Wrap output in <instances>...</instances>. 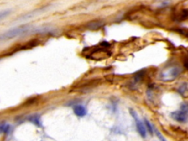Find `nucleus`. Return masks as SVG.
<instances>
[{
    "mask_svg": "<svg viewBox=\"0 0 188 141\" xmlns=\"http://www.w3.org/2000/svg\"><path fill=\"white\" fill-rule=\"evenodd\" d=\"M181 72V69L179 66H169V67L164 68L160 72L159 78L162 82H172L178 77Z\"/></svg>",
    "mask_w": 188,
    "mask_h": 141,
    "instance_id": "f257e3e1",
    "label": "nucleus"
},
{
    "mask_svg": "<svg viewBox=\"0 0 188 141\" xmlns=\"http://www.w3.org/2000/svg\"><path fill=\"white\" fill-rule=\"evenodd\" d=\"M33 29V28L30 26H21L18 27H16L12 29H10L7 32H5V33L2 34L0 35V40H5L8 39H11L17 36L24 35V34L27 33V32Z\"/></svg>",
    "mask_w": 188,
    "mask_h": 141,
    "instance_id": "f03ea898",
    "label": "nucleus"
},
{
    "mask_svg": "<svg viewBox=\"0 0 188 141\" xmlns=\"http://www.w3.org/2000/svg\"><path fill=\"white\" fill-rule=\"evenodd\" d=\"M131 114L132 116H133L134 121H135V123H136V127L137 129H138V133L140 134V135L142 137V138H145L146 137V127L144 124V123L141 121L140 119H139L138 115L137 114V112L134 110H131Z\"/></svg>",
    "mask_w": 188,
    "mask_h": 141,
    "instance_id": "7ed1b4c3",
    "label": "nucleus"
},
{
    "mask_svg": "<svg viewBox=\"0 0 188 141\" xmlns=\"http://www.w3.org/2000/svg\"><path fill=\"white\" fill-rule=\"evenodd\" d=\"M172 118L174 120L176 121L177 122L179 123H185L187 122L188 120V114L186 113L185 111L181 110L180 109V110L179 111H175V112H173L171 114Z\"/></svg>",
    "mask_w": 188,
    "mask_h": 141,
    "instance_id": "20e7f679",
    "label": "nucleus"
},
{
    "mask_svg": "<svg viewBox=\"0 0 188 141\" xmlns=\"http://www.w3.org/2000/svg\"><path fill=\"white\" fill-rule=\"evenodd\" d=\"M74 112L79 117H83L87 114V110L82 105H75L74 107Z\"/></svg>",
    "mask_w": 188,
    "mask_h": 141,
    "instance_id": "39448f33",
    "label": "nucleus"
},
{
    "mask_svg": "<svg viewBox=\"0 0 188 141\" xmlns=\"http://www.w3.org/2000/svg\"><path fill=\"white\" fill-rule=\"evenodd\" d=\"M102 26V21H91V22L87 24V27L90 29H93V30H95V29H99Z\"/></svg>",
    "mask_w": 188,
    "mask_h": 141,
    "instance_id": "423d86ee",
    "label": "nucleus"
},
{
    "mask_svg": "<svg viewBox=\"0 0 188 141\" xmlns=\"http://www.w3.org/2000/svg\"><path fill=\"white\" fill-rule=\"evenodd\" d=\"M29 121H30L31 122H33L34 124L39 126V127L41 125V121H40V116L38 115H33L29 117Z\"/></svg>",
    "mask_w": 188,
    "mask_h": 141,
    "instance_id": "0eeeda50",
    "label": "nucleus"
},
{
    "mask_svg": "<svg viewBox=\"0 0 188 141\" xmlns=\"http://www.w3.org/2000/svg\"><path fill=\"white\" fill-rule=\"evenodd\" d=\"M187 87H188V85L186 82L183 83V84H181L180 86H179V89H178V92L180 94H181V95H184L186 92H187Z\"/></svg>",
    "mask_w": 188,
    "mask_h": 141,
    "instance_id": "6e6552de",
    "label": "nucleus"
},
{
    "mask_svg": "<svg viewBox=\"0 0 188 141\" xmlns=\"http://www.w3.org/2000/svg\"><path fill=\"white\" fill-rule=\"evenodd\" d=\"M170 0H162L160 3L157 5V7L159 8H164V7H167L170 4Z\"/></svg>",
    "mask_w": 188,
    "mask_h": 141,
    "instance_id": "1a4fd4ad",
    "label": "nucleus"
},
{
    "mask_svg": "<svg viewBox=\"0 0 188 141\" xmlns=\"http://www.w3.org/2000/svg\"><path fill=\"white\" fill-rule=\"evenodd\" d=\"M145 123H146L147 129H148L149 133H150L151 134H153V133H154V127H152V126H151V123L149 122V121L147 120V119H145Z\"/></svg>",
    "mask_w": 188,
    "mask_h": 141,
    "instance_id": "9d476101",
    "label": "nucleus"
},
{
    "mask_svg": "<svg viewBox=\"0 0 188 141\" xmlns=\"http://www.w3.org/2000/svg\"><path fill=\"white\" fill-rule=\"evenodd\" d=\"M10 129V126L5 123H3V124H0V132H8Z\"/></svg>",
    "mask_w": 188,
    "mask_h": 141,
    "instance_id": "9b49d317",
    "label": "nucleus"
},
{
    "mask_svg": "<svg viewBox=\"0 0 188 141\" xmlns=\"http://www.w3.org/2000/svg\"><path fill=\"white\" fill-rule=\"evenodd\" d=\"M10 13V10H3V11L0 12V20H2L3 18H5V17L8 16Z\"/></svg>",
    "mask_w": 188,
    "mask_h": 141,
    "instance_id": "f8f14e48",
    "label": "nucleus"
},
{
    "mask_svg": "<svg viewBox=\"0 0 188 141\" xmlns=\"http://www.w3.org/2000/svg\"><path fill=\"white\" fill-rule=\"evenodd\" d=\"M154 132H155L156 134H157V138H159L160 140H161V141H166V140H165V139H164L163 135H162V134L161 133H160V132L159 131H158V130L157 129H156V128H154Z\"/></svg>",
    "mask_w": 188,
    "mask_h": 141,
    "instance_id": "ddd939ff",
    "label": "nucleus"
},
{
    "mask_svg": "<svg viewBox=\"0 0 188 141\" xmlns=\"http://www.w3.org/2000/svg\"><path fill=\"white\" fill-rule=\"evenodd\" d=\"M180 109L181 110L185 111L186 113H187L188 114V103H183L181 105Z\"/></svg>",
    "mask_w": 188,
    "mask_h": 141,
    "instance_id": "4468645a",
    "label": "nucleus"
}]
</instances>
